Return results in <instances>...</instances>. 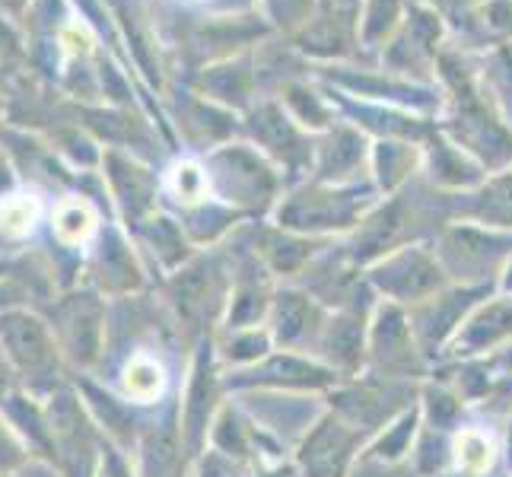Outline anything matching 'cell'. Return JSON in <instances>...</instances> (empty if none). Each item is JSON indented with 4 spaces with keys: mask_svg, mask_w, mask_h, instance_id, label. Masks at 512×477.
Instances as JSON below:
<instances>
[{
    "mask_svg": "<svg viewBox=\"0 0 512 477\" xmlns=\"http://www.w3.org/2000/svg\"><path fill=\"white\" fill-rule=\"evenodd\" d=\"M125 388H128V395H134V398H140V401L153 398V395L163 388V373H160V366L150 363V360H134V363L128 366V373H125Z\"/></svg>",
    "mask_w": 512,
    "mask_h": 477,
    "instance_id": "1",
    "label": "cell"
},
{
    "mask_svg": "<svg viewBox=\"0 0 512 477\" xmlns=\"http://www.w3.org/2000/svg\"><path fill=\"white\" fill-rule=\"evenodd\" d=\"M55 226H58V236H61L64 242H80V239L90 236V229H93V214H90V210H86L83 204H67V207H61V214H58Z\"/></svg>",
    "mask_w": 512,
    "mask_h": 477,
    "instance_id": "2",
    "label": "cell"
},
{
    "mask_svg": "<svg viewBox=\"0 0 512 477\" xmlns=\"http://www.w3.org/2000/svg\"><path fill=\"white\" fill-rule=\"evenodd\" d=\"M458 465H462L465 471H484L490 465V443L484 436L478 433H465L462 439H458Z\"/></svg>",
    "mask_w": 512,
    "mask_h": 477,
    "instance_id": "3",
    "label": "cell"
},
{
    "mask_svg": "<svg viewBox=\"0 0 512 477\" xmlns=\"http://www.w3.org/2000/svg\"><path fill=\"white\" fill-rule=\"evenodd\" d=\"M175 191H179L185 201H198V198H201V191H204V179H201V172L194 169V166H182V169H175Z\"/></svg>",
    "mask_w": 512,
    "mask_h": 477,
    "instance_id": "4",
    "label": "cell"
},
{
    "mask_svg": "<svg viewBox=\"0 0 512 477\" xmlns=\"http://www.w3.org/2000/svg\"><path fill=\"white\" fill-rule=\"evenodd\" d=\"M0 223H4L10 233H23V229L32 223V204L29 201H13L0 210Z\"/></svg>",
    "mask_w": 512,
    "mask_h": 477,
    "instance_id": "5",
    "label": "cell"
}]
</instances>
